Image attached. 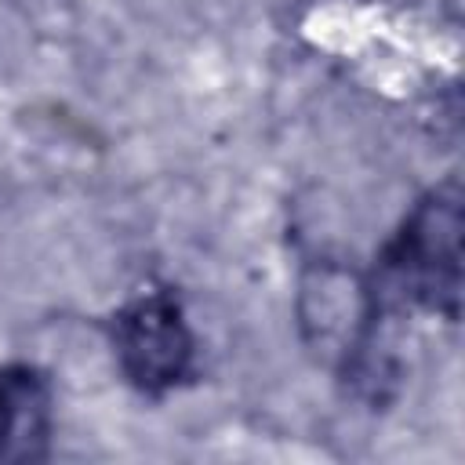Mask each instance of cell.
Listing matches in <instances>:
<instances>
[{
	"mask_svg": "<svg viewBox=\"0 0 465 465\" xmlns=\"http://www.w3.org/2000/svg\"><path fill=\"white\" fill-rule=\"evenodd\" d=\"M461 294V193L458 182L432 189L381 251L374 283L367 287L371 316L432 309L458 316Z\"/></svg>",
	"mask_w": 465,
	"mask_h": 465,
	"instance_id": "cell-1",
	"label": "cell"
},
{
	"mask_svg": "<svg viewBox=\"0 0 465 465\" xmlns=\"http://www.w3.org/2000/svg\"><path fill=\"white\" fill-rule=\"evenodd\" d=\"M113 345L124 374L149 396L174 389L193 371V334L171 291H145L116 312Z\"/></svg>",
	"mask_w": 465,
	"mask_h": 465,
	"instance_id": "cell-2",
	"label": "cell"
},
{
	"mask_svg": "<svg viewBox=\"0 0 465 465\" xmlns=\"http://www.w3.org/2000/svg\"><path fill=\"white\" fill-rule=\"evenodd\" d=\"M51 381L29 363L0 367V461L22 465L47 458Z\"/></svg>",
	"mask_w": 465,
	"mask_h": 465,
	"instance_id": "cell-3",
	"label": "cell"
}]
</instances>
